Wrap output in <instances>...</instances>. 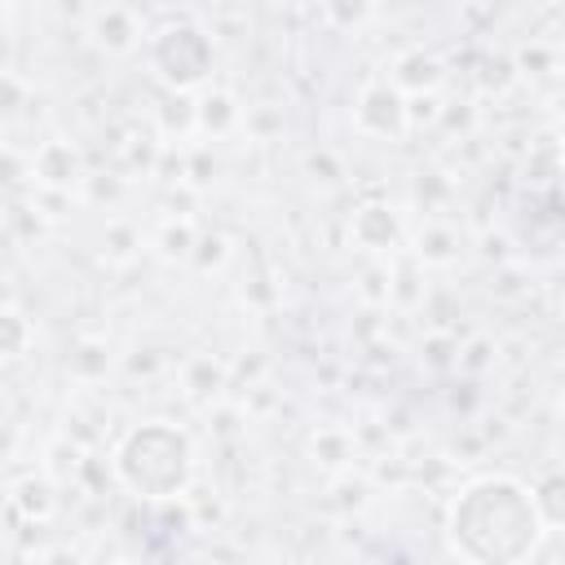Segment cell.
Instances as JSON below:
<instances>
[{
	"mask_svg": "<svg viewBox=\"0 0 565 565\" xmlns=\"http://www.w3.org/2000/svg\"><path fill=\"white\" fill-rule=\"evenodd\" d=\"M84 35L102 53L124 57V53H132V49L146 44V18L137 9H128V4H102V9H93L84 18Z\"/></svg>",
	"mask_w": 565,
	"mask_h": 565,
	"instance_id": "5",
	"label": "cell"
},
{
	"mask_svg": "<svg viewBox=\"0 0 565 565\" xmlns=\"http://www.w3.org/2000/svg\"><path fill=\"white\" fill-rule=\"evenodd\" d=\"M0 146H4V141H0Z\"/></svg>",
	"mask_w": 565,
	"mask_h": 565,
	"instance_id": "23",
	"label": "cell"
},
{
	"mask_svg": "<svg viewBox=\"0 0 565 565\" xmlns=\"http://www.w3.org/2000/svg\"><path fill=\"white\" fill-rule=\"evenodd\" d=\"M115 565H132V561H115Z\"/></svg>",
	"mask_w": 565,
	"mask_h": 565,
	"instance_id": "22",
	"label": "cell"
},
{
	"mask_svg": "<svg viewBox=\"0 0 565 565\" xmlns=\"http://www.w3.org/2000/svg\"><path fill=\"white\" fill-rule=\"evenodd\" d=\"M234 128H243V102L230 88H203L194 97V132L230 137Z\"/></svg>",
	"mask_w": 565,
	"mask_h": 565,
	"instance_id": "10",
	"label": "cell"
},
{
	"mask_svg": "<svg viewBox=\"0 0 565 565\" xmlns=\"http://www.w3.org/2000/svg\"><path fill=\"white\" fill-rule=\"evenodd\" d=\"M31 181H35L40 190H49V194H71L75 185H84L88 172H84L79 146L66 141V137H49V141L31 154Z\"/></svg>",
	"mask_w": 565,
	"mask_h": 565,
	"instance_id": "6",
	"label": "cell"
},
{
	"mask_svg": "<svg viewBox=\"0 0 565 565\" xmlns=\"http://www.w3.org/2000/svg\"><path fill=\"white\" fill-rule=\"evenodd\" d=\"M146 252V234L137 230V225H128V221H110L106 225V234H102V256L110 260V265H128V260H137Z\"/></svg>",
	"mask_w": 565,
	"mask_h": 565,
	"instance_id": "15",
	"label": "cell"
},
{
	"mask_svg": "<svg viewBox=\"0 0 565 565\" xmlns=\"http://www.w3.org/2000/svg\"><path fill=\"white\" fill-rule=\"evenodd\" d=\"M353 128L362 137L402 141L406 137V97L388 79H366L353 102Z\"/></svg>",
	"mask_w": 565,
	"mask_h": 565,
	"instance_id": "4",
	"label": "cell"
},
{
	"mask_svg": "<svg viewBox=\"0 0 565 565\" xmlns=\"http://www.w3.org/2000/svg\"><path fill=\"white\" fill-rule=\"evenodd\" d=\"M349 234L362 252H375V256H388L402 247V216L388 207V203H358L353 216H349Z\"/></svg>",
	"mask_w": 565,
	"mask_h": 565,
	"instance_id": "7",
	"label": "cell"
},
{
	"mask_svg": "<svg viewBox=\"0 0 565 565\" xmlns=\"http://www.w3.org/2000/svg\"><path fill=\"white\" fill-rule=\"evenodd\" d=\"M31 318L22 313V309H13V305H4L0 309V358H18V353H26L31 349Z\"/></svg>",
	"mask_w": 565,
	"mask_h": 565,
	"instance_id": "16",
	"label": "cell"
},
{
	"mask_svg": "<svg viewBox=\"0 0 565 565\" xmlns=\"http://www.w3.org/2000/svg\"><path fill=\"white\" fill-rule=\"evenodd\" d=\"M411 260L419 265H455L459 260V230L441 216H428L411 238Z\"/></svg>",
	"mask_w": 565,
	"mask_h": 565,
	"instance_id": "11",
	"label": "cell"
},
{
	"mask_svg": "<svg viewBox=\"0 0 565 565\" xmlns=\"http://www.w3.org/2000/svg\"><path fill=\"white\" fill-rule=\"evenodd\" d=\"M146 57H150V71L168 84V93H194V88H207L212 71H216V40L207 26L190 22V18H172L163 22L159 31L146 35Z\"/></svg>",
	"mask_w": 565,
	"mask_h": 565,
	"instance_id": "3",
	"label": "cell"
},
{
	"mask_svg": "<svg viewBox=\"0 0 565 565\" xmlns=\"http://www.w3.org/2000/svg\"><path fill=\"white\" fill-rule=\"evenodd\" d=\"M446 79V62L433 53V49H406L393 57V75L388 84L402 93V97H424V93H437Z\"/></svg>",
	"mask_w": 565,
	"mask_h": 565,
	"instance_id": "8",
	"label": "cell"
},
{
	"mask_svg": "<svg viewBox=\"0 0 565 565\" xmlns=\"http://www.w3.org/2000/svg\"><path fill=\"white\" fill-rule=\"evenodd\" d=\"M225 380H230V366L216 353H194L181 362V393L190 402H216Z\"/></svg>",
	"mask_w": 565,
	"mask_h": 565,
	"instance_id": "12",
	"label": "cell"
},
{
	"mask_svg": "<svg viewBox=\"0 0 565 565\" xmlns=\"http://www.w3.org/2000/svg\"><path fill=\"white\" fill-rule=\"evenodd\" d=\"M437 119H441V102H437V93L406 97V132H411V128H433Z\"/></svg>",
	"mask_w": 565,
	"mask_h": 565,
	"instance_id": "20",
	"label": "cell"
},
{
	"mask_svg": "<svg viewBox=\"0 0 565 565\" xmlns=\"http://www.w3.org/2000/svg\"><path fill=\"white\" fill-rule=\"evenodd\" d=\"M194 243H199V230H194V221L190 216H163L159 221V230H154V238H150V247L163 256V260H190V252H194Z\"/></svg>",
	"mask_w": 565,
	"mask_h": 565,
	"instance_id": "14",
	"label": "cell"
},
{
	"mask_svg": "<svg viewBox=\"0 0 565 565\" xmlns=\"http://www.w3.org/2000/svg\"><path fill=\"white\" fill-rule=\"evenodd\" d=\"M358 459V437L344 428V424H322L309 433V463L331 472V477H344Z\"/></svg>",
	"mask_w": 565,
	"mask_h": 565,
	"instance_id": "9",
	"label": "cell"
},
{
	"mask_svg": "<svg viewBox=\"0 0 565 565\" xmlns=\"http://www.w3.org/2000/svg\"><path fill=\"white\" fill-rule=\"evenodd\" d=\"M22 181H31V159H22L18 150L0 146V194L4 190H18Z\"/></svg>",
	"mask_w": 565,
	"mask_h": 565,
	"instance_id": "21",
	"label": "cell"
},
{
	"mask_svg": "<svg viewBox=\"0 0 565 565\" xmlns=\"http://www.w3.org/2000/svg\"><path fill=\"white\" fill-rule=\"evenodd\" d=\"M243 128L256 137V141H274L282 132V110L260 102V106H243Z\"/></svg>",
	"mask_w": 565,
	"mask_h": 565,
	"instance_id": "19",
	"label": "cell"
},
{
	"mask_svg": "<svg viewBox=\"0 0 565 565\" xmlns=\"http://www.w3.org/2000/svg\"><path fill=\"white\" fill-rule=\"evenodd\" d=\"M66 366H71L79 380H97V375H106V366H110V349H106L102 340H79Z\"/></svg>",
	"mask_w": 565,
	"mask_h": 565,
	"instance_id": "17",
	"label": "cell"
},
{
	"mask_svg": "<svg viewBox=\"0 0 565 565\" xmlns=\"http://www.w3.org/2000/svg\"><path fill=\"white\" fill-rule=\"evenodd\" d=\"M494 340L490 335H472L468 344H459L455 349V371H463V375H481L486 366H494Z\"/></svg>",
	"mask_w": 565,
	"mask_h": 565,
	"instance_id": "18",
	"label": "cell"
},
{
	"mask_svg": "<svg viewBox=\"0 0 565 565\" xmlns=\"http://www.w3.org/2000/svg\"><path fill=\"white\" fill-rule=\"evenodd\" d=\"M110 472L137 499H181L194 481V441L172 419H141L115 441Z\"/></svg>",
	"mask_w": 565,
	"mask_h": 565,
	"instance_id": "2",
	"label": "cell"
},
{
	"mask_svg": "<svg viewBox=\"0 0 565 565\" xmlns=\"http://www.w3.org/2000/svg\"><path fill=\"white\" fill-rule=\"evenodd\" d=\"M9 503H13V512L26 516V521H49L53 508H57V494H53V481H49L44 472H40V477L31 472V477H22V481L13 486Z\"/></svg>",
	"mask_w": 565,
	"mask_h": 565,
	"instance_id": "13",
	"label": "cell"
},
{
	"mask_svg": "<svg viewBox=\"0 0 565 565\" xmlns=\"http://www.w3.org/2000/svg\"><path fill=\"white\" fill-rule=\"evenodd\" d=\"M530 481L516 472H477L446 503V539L459 565H530L547 543Z\"/></svg>",
	"mask_w": 565,
	"mask_h": 565,
	"instance_id": "1",
	"label": "cell"
}]
</instances>
